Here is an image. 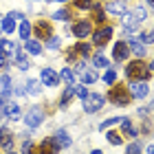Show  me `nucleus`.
<instances>
[{
	"label": "nucleus",
	"instance_id": "obj_1",
	"mask_svg": "<svg viewBox=\"0 0 154 154\" xmlns=\"http://www.w3.org/2000/svg\"><path fill=\"white\" fill-rule=\"evenodd\" d=\"M150 75H152V66L141 62V60L130 62V64L125 66V77H128L130 82H148Z\"/></svg>",
	"mask_w": 154,
	"mask_h": 154
},
{
	"label": "nucleus",
	"instance_id": "obj_2",
	"mask_svg": "<svg viewBox=\"0 0 154 154\" xmlns=\"http://www.w3.org/2000/svg\"><path fill=\"white\" fill-rule=\"evenodd\" d=\"M132 99V95H130V88H125L121 86V84H112V88H110V101L117 103V106H128Z\"/></svg>",
	"mask_w": 154,
	"mask_h": 154
},
{
	"label": "nucleus",
	"instance_id": "obj_3",
	"mask_svg": "<svg viewBox=\"0 0 154 154\" xmlns=\"http://www.w3.org/2000/svg\"><path fill=\"white\" fill-rule=\"evenodd\" d=\"M82 101H84V110H86V112H90V115L97 112V110L103 106V97H101L99 93H88Z\"/></svg>",
	"mask_w": 154,
	"mask_h": 154
},
{
	"label": "nucleus",
	"instance_id": "obj_4",
	"mask_svg": "<svg viewBox=\"0 0 154 154\" xmlns=\"http://www.w3.org/2000/svg\"><path fill=\"white\" fill-rule=\"evenodd\" d=\"M42 121H44V110H42L40 106L29 108V112H26V117H24V123L29 125V128H38Z\"/></svg>",
	"mask_w": 154,
	"mask_h": 154
},
{
	"label": "nucleus",
	"instance_id": "obj_5",
	"mask_svg": "<svg viewBox=\"0 0 154 154\" xmlns=\"http://www.w3.org/2000/svg\"><path fill=\"white\" fill-rule=\"evenodd\" d=\"M145 16H148V11H145L143 7H137L134 11L123 13V26H125V29H130L132 24H137V22H141V20H145Z\"/></svg>",
	"mask_w": 154,
	"mask_h": 154
},
{
	"label": "nucleus",
	"instance_id": "obj_6",
	"mask_svg": "<svg viewBox=\"0 0 154 154\" xmlns=\"http://www.w3.org/2000/svg\"><path fill=\"white\" fill-rule=\"evenodd\" d=\"M112 38V26H101V29H97L95 33H93V42H95V46H103V44H108V40Z\"/></svg>",
	"mask_w": 154,
	"mask_h": 154
},
{
	"label": "nucleus",
	"instance_id": "obj_7",
	"mask_svg": "<svg viewBox=\"0 0 154 154\" xmlns=\"http://www.w3.org/2000/svg\"><path fill=\"white\" fill-rule=\"evenodd\" d=\"M90 31H93V22H90V20H79V22L73 24V35L79 38V40L90 35Z\"/></svg>",
	"mask_w": 154,
	"mask_h": 154
},
{
	"label": "nucleus",
	"instance_id": "obj_8",
	"mask_svg": "<svg viewBox=\"0 0 154 154\" xmlns=\"http://www.w3.org/2000/svg\"><path fill=\"white\" fill-rule=\"evenodd\" d=\"M88 55H90V46H88V44H84V42H79V44H75L71 51H68L66 57H68V62H75L77 57L82 60V57H88Z\"/></svg>",
	"mask_w": 154,
	"mask_h": 154
},
{
	"label": "nucleus",
	"instance_id": "obj_9",
	"mask_svg": "<svg viewBox=\"0 0 154 154\" xmlns=\"http://www.w3.org/2000/svg\"><path fill=\"white\" fill-rule=\"evenodd\" d=\"M31 31H35V35L40 40H48V38L53 35V26L48 24V22H44V20H40L35 26H31Z\"/></svg>",
	"mask_w": 154,
	"mask_h": 154
},
{
	"label": "nucleus",
	"instance_id": "obj_10",
	"mask_svg": "<svg viewBox=\"0 0 154 154\" xmlns=\"http://www.w3.org/2000/svg\"><path fill=\"white\" fill-rule=\"evenodd\" d=\"M130 55V46L125 44V42H117V44L112 46V57L115 62H125Z\"/></svg>",
	"mask_w": 154,
	"mask_h": 154
},
{
	"label": "nucleus",
	"instance_id": "obj_11",
	"mask_svg": "<svg viewBox=\"0 0 154 154\" xmlns=\"http://www.w3.org/2000/svg\"><path fill=\"white\" fill-rule=\"evenodd\" d=\"M40 82L46 84V86H57L60 84V75L53 71V68H42L40 73Z\"/></svg>",
	"mask_w": 154,
	"mask_h": 154
},
{
	"label": "nucleus",
	"instance_id": "obj_12",
	"mask_svg": "<svg viewBox=\"0 0 154 154\" xmlns=\"http://www.w3.org/2000/svg\"><path fill=\"white\" fill-rule=\"evenodd\" d=\"M130 95L134 97V99H143L145 95H148V84L145 82H130Z\"/></svg>",
	"mask_w": 154,
	"mask_h": 154
},
{
	"label": "nucleus",
	"instance_id": "obj_13",
	"mask_svg": "<svg viewBox=\"0 0 154 154\" xmlns=\"http://www.w3.org/2000/svg\"><path fill=\"white\" fill-rule=\"evenodd\" d=\"M0 115H5V117H9V119H18V117H20V108H18V103H13V101H5V103H0Z\"/></svg>",
	"mask_w": 154,
	"mask_h": 154
},
{
	"label": "nucleus",
	"instance_id": "obj_14",
	"mask_svg": "<svg viewBox=\"0 0 154 154\" xmlns=\"http://www.w3.org/2000/svg\"><path fill=\"white\" fill-rule=\"evenodd\" d=\"M62 148L57 145V141L51 137V139H44V141L40 143V154H57Z\"/></svg>",
	"mask_w": 154,
	"mask_h": 154
},
{
	"label": "nucleus",
	"instance_id": "obj_15",
	"mask_svg": "<svg viewBox=\"0 0 154 154\" xmlns=\"http://www.w3.org/2000/svg\"><path fill=\"white\" fill-rule=\"evenodd\" d=\"M119 123H121V134H123V137H130V139H134V137L139 134V130L134 128V123H132L130 119H125V117H123Z\"/></svg>",
	"mask_w": 154,
	"mask_h": 154
},
{
	"label": "nucleus",
	"instance_id": "obj_16",
	"mask_svg": "<svg viewBox=\"0 0 154 154\" xmlns=\"http://www.w3.org/2000/svg\"><path fill=\"white\" fill-rule=\"evenodd\" d=\"M13 57H16L18 68H22V71H26V68L31 66V62L26 60V51H24V48H16V51H13Z\"/></svg>",
	"mask_w": 154,
	"mask_h": 154
},
{
	"label": "nucleus",
	"instance_id": "obj_17",
	"mask_svg": "<svg viewBox=\"0 0 154 154\" xmlns=\"http://www.w3.org/2000/svg\"><path fill=\"white\" fill-rule=\"evenodd\" d=\"M11 145H13V137H11V132L9 130H0V150L2 152H9L11 150Z\"/></svg>",
	"mask_w": 154,
	"mask_h": 154
},
{
	"label": "nucleus",
	"instance_id": "obj_18",
	"mask_svg": "<svg viewBox=\"0 0 154 154\" xmlns=\"http://www.w3.org/2000/svg\"><path fill=\"white\" fill-rule=\"evenodd\" d=\"M128 46H130V53H134L137 57H143V55H145V44L141 40H130Z\"/></svg>",
	"mask_w": 154,
	"mask_h": 154
},
{
	"label": "nucleus",
	"instance_id": "obj_19",
	"mask_svg": "<svg viewBox=\"0 0 154 154\" xmlns=\"http://www.w3.org/2000/svg\"><path fill=\"white\" fill-rule=\"evenodd\" d=\"M53 139L57 141L60 148H68V145H71V137H68V132H66V130H57Z\"/></svg>",
	"mask_w": 154,
	"mask_h": 154
},
{
	"label": "nucleus",
	"instance_id": "obj_20",
	"mask_svg": "<svg viewBox=\"0 0 154 154\" xmlns=\"http://www.w3.org/2000/svg\"><path fill=\"white\" fill-rule=\"evenodd\" d=\"M11 95V79L9 77H0V99H5V97Z\"/></svg>",
	"mask_w": 154,
	"mask_h": 154
},
{
	"label": "nucleus",
	"instance_id": "obj_21",
	"mask_svg": "<svg viewBox=\"0 0 154 154\" xmlns=\"http://www.w3.org/2000/svg\"><path fill=\"white\" fill-rule=\"evenodd\" d=\"M13 51H16V44L9 40H0V55L2 57H9V55H13Z\"/></svg>",
	"mask_w": 154,
	"mask_h": 154
},
{
	"label": "nucleus",
	"instance_id": "obj_22",
	"mask_svg": "<svg viewBox=\"0 0 154 154\" xmlns=\"http://www.w3.org/2000/svg\"><path fill=\"white\" fill-rule=\"evenodd\" d=\"M26 44H24V51L26 53H31V55H40L42 53V46H40V42L38 40H24Z\"/></svg>",
	"mask_w": 154,
	"mask_h": 154
},
{
	"label": "nucleus",
	"instance_id": "obj_23",
	"mask_svg": "<svg viewBox=\"0 0 154 154\" xmlns=\"http://www.w3.org/2000/svg\"><path fill=\"white\" fill-rule=\"evenodd\" d=\"M108 13H112V16H123V13H125L123 2H119V0H112V2H108Z\"/></svg>",
	"mask_w": 154,
	"mask_h": 154
},
{
	"label": "nucleus",
	"instance_id": "obj_24",
	"mask_svg": "<svg viewBox=\"0 0 154 154\" xmlns=\"http://www.w3.org/2000/svg\"><path fill=\"white\" fill-rule=\"evenodd\" d=\"M40 90H42V82L40 79H29L26 82V93L29 95H40Z\"/></svg>",
	"mask_w": 154,
	"mask_h": 154
},
{
	"label": "nucleus",
	"instance_id": "obj_25",
	"mask_svg": "<svg viewBox=\"0 0 154 154\" xmlns=\"http://www.w3.org/2000/svg\"><path fill=\"white\" fill-rule=\"evenodd\" d=\"M60 79L64 82L66 86H73V84H75V75H73V71H71V68H64V71L60 73Z\"/></svg>",
	"mask_w": 154,
	"mask_h": 154
},
{
	"label": "nucleus",
	"instance_id": "obj_26",
	"mask_svg": "<svg viewBox=\"0 0 154 154\" xmlns=\"http://www.w3.org/2000/svg\"><path fill=\"white\" fill-rule=\"evenodd\" d=\"M2 31H7V33H11L13 29H16V18L13 16H7V18H2V26H0Z\"/></svg>",
	"mask_w": 154,
	"mask_h": 154
},
{
	"label": "nucleus",
	"instance_id": "obj_27",
	"mask_svg": "<svg viewBox=\"0 0 154 154\" xmlns=\"http://www.w3.org/2000/svg\"><path fill=\"white\" fill-rule=\"evenodd\" d=\"M18 31H20V38H22V40H29V35H31V24H29V20H22V24L18 26Z\"/></svg>",
	"mask_w": 154,
	"mask_h": 154
},
{
	"label": "nucleus",
	"instance_id": "obj_28",
	"mask_svg": "<svg viewBox=\"0 0 154 154\" xmlns=\"http://www.w3.org/2000/svg\"><path fill=\"white\" fill-rule=\"evenodd\" d=\"M73 95H75V90H73V86H68V88H66V93H64V95L60 97V106H62V108H66V106H68V101H71V97H73Z\"/></svg>",
	"mask_w": 154,
	"mask_h": 154
},
{
	"label": "nucleus",
	"instance_id": "obj_29",
	"mask_svg": "<svg viewBox=\"0 0 154 154\" xmlns=\"http://www.w3.org/2000/svg\"><path fill=\"white\" fill-rule=\"evenodd\" d=\"M79 75H82L84 84H95V82H97V75H95V71H86V68H84V71H82Z\"/></svg>",
	"mask_w": 154,
	"mask_h": 154
},
{
	"label": "nucleus",
	"instance_id": "obj_30",
	"mask_svg": "<svg viewBox=\"0 0 154 154\" xmlns=\"http://www.w3.org/2000/svg\"><path fill=\"white\" fill-rule=\"evenodd\" d=\"M108 141L112 143V145H121L123 143V137H121V132H108Z\"/></svg>",
	"mask_w": 154,
	"mask_h": 154
},
{
	"label": "nucleus",
	"instance_id": "obj_31",
	"mask_svg": "<svg viewBox=\"0 0 154 154\" xmlns=\"http://www.w3.org/2000/svg\"><path fill=\"white\" fill-rule=\"evenodd\" d=\"M93 66L95 68H108V60L103 57V55H95L93 57Z\"/></svg>",
	"mask_w": 154,
	"mask_h": 154
},
{
	"label": "nucleus",
	"instance_id": "obj_32",
	"mask_svg": "<svg viewBox=\"0 0 154 154\" xmlns=\"http://www.w3.org/2000/svg\"><path fill=\"white\" fill-rule=\"evenodd\" d=\"M93 16H95V20H97V22H103V18H106V13H103V9H101V7L99 5H93Z\"/></svg>",
	"mask_w": 154,
	"mask_h": 154
},
{
	"label": "nucleus",
	"instance_id": "obj_33",
	"mask_svg": "<svg viewBox=\"0 0 154 154\" xmlns=\"http://www.w3.org/2000/svg\"><path fill=\"white\" fill-rule=\"evenodd\" d=\"M141 42L143 44H152L154 42V31H143L141 33Z\"/></svg>",
	"mask_w": 154,
	"mask_h": 154
},
{
	"label": "nucleus",
	"instance_id": "obj_34",
	"mask_svg": "<svg viewBox=\"0 0 154 154\" xmlns=\"http://www.w3.org/2000/svg\"><path fill=\"white\" fill-rule=\"evenodd\" d=\"M53 18H55V20H68V18H71V11L60 9V11H55V13H53Z\"/></svg>",
	"mask_w": 154,
	"mask_h": 154
},
{
	"label": "nucleus",
	"instance_id": "obj_35",
	"mask_svg": "<svg viewBox=\"0 0 154 154\" xmlns=\"http://www.w3.org/2000/svg\"><path fill=\"white\" fill-rule=\"evenodd\" d=\"M115 79H117V71H106V75H103V82L112 86V84H115Z\"/></svg>",
	"mask_w": 154,
	"mask_h": 154
},
{
	"label": "nucleus",
	"instance_id": "obj_36",
	"mask_svg": "<svg viewBox=\"0 0 154 154\" xmlns=\"http://www.w3.org/2000/svg\"><path fill=\"white\" fill-rule=\"evenodd\" d=\"M121 121V117H112V119H108V121H103L101 125H99V130H106V128H110V125H115V123H119Z\"/></svg>",
	"mask_w": 154,
	"mask_h": 154
},
{
	"label": "nucleus",
	"instance_id": "obj_37",
	"mask_svg": "<svg viewBox=\"0 0 154 154\" xmlns=\"http://www.w3.org/2000/svg\"><path fill=\"white\" fill-rule=\"evenodd\" d=\"M75 5L79 9H93V0H75Z\"/></svg>",
	"mask_w": 154,
	"mask_h": 154
},
{
	"label": "nucleus",
	"instance_id": "obj_38",
	"mask_svg": "<svg viewBox=\"0 0 154 154\" xmlns=\"http://www.w3.org/2000/svg\"><path fill=\"white\" fill-rule=\"evenodd\" d=\"M22 154H35V148H33V143L24 141V143H22Z\"/></svg>",
	"mask_w": 154,
	"mask_h": 154
},
{
	"label": "nucleus",
	"instance_id": "obj_39",
	"mask_svg": "<svg viewBox=\"0 0 154 154\" xmlns=\"http://www.w3.org/2000/svg\"><path fill=\"white\" fill-rule=\"evenodd\" d=\"M73 90H75V95L79 97V99H84V97L88 95V90H86V86H75Z\"/></svg>",
	"mask_w": 154,
	"mask_h": 154
},
{
	"label": "nucleus",
	"instance_id": "obj_40",
	"mask_svg": "<svg viewBox=\"0 0 154 154\" xmlns=\"http://www.w3.org/2000/svg\"><path fill=\"white\" fill-rule=\"evenodd\" d=\"M139 150H141V145L134 141V143H130V145H128V150H125V152H128V154H139Z\"/></svg>",
	"mask_w": 154,
	"mask_h": 154
},
{
	"label": "nucleus",
	"instance_id": "obj_41",
	"mask_svg": "<svg viewBox=\"0 0 154 154\" xmlns=\"http://www.w3.org/2000/svg\"><path fill=\"white\" fill-rule=\"evenodd\" d=\"M48 46H51V48H57V46H60V38H48Z\"/></svg>",
	"mask_w": 154,
	"mask_h": 154
},
{
	"label": "nucleus",
	"instance_id": "obj_42",
	"mask_svg": "<svg viewBox=\"0 0 154 154\" xmlns=\"http://www.w3.org/2000/svg\"><path fill=\"white\" fill-rule=\"evenodd\" d=\"M11 16H13V18H18V20H24V16H22V11H13Z\"/></svg>",
	"mask_w": 154,
	"mask_h": 154
},
{
	"label": "nucleus",
	"instance_id": "obj_43",
	"mask_svg": "<svg viewBox=\"0 0 154 154\" xmlns=\"http://www.w3.org/2000/svg\"><path fill=\"white\" fill-rule=\"evenodd\" d=\"M148 154H154V145H148Z\"/></svg>",
	"mask_w": 154,
	"mask_h": 154
},
{
	"label": "nucleus",
	"instance_id": "obj_44",
	"mask_svg": "<svg viewBox=\"0 0 154 154\" xmlns=\"http://www.w3.org/2000/svg\"><path fill=\"white\" fill-rule=\"evenodd\" d=\"M90 154H103L101 150H93V152H90Z\"/></svg>",
	"mask_w": 154,
	"mask_h": 154
},
{
	"label": "nucleus",
	"instance_id": "obj_45",
	"mask_svg": "<svg viewBox=\"0 0 154 154\" xmlns=\"http://www.w3.org/2000/svg\"><path fill=\"white\" fill-rule=\"evenodd\" d=\"M5 154H16V152H11V150H9V152H5Z\"/></svg>",
	"mask_w": 154,
	"mask_h": 154
},
{
	"label": "nucleus",
	"instance_id": "obj_46",
	"mask_svg": "<svg viewBox=\"0 0 154 154\" xmlns=\"http://www.w3.org/2000/svg\"><path fill=\"white\" fill-rule=\"evenodd\" d=\"M57 2H66V0H57Z\"/></svg>",
	"mask_w": 154,
	"mask_h": 154
}]
</instances>
